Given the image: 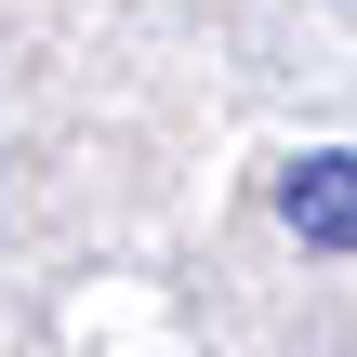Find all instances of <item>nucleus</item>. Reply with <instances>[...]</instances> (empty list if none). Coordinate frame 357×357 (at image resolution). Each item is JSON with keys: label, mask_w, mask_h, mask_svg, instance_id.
<instances>
[{"label": "nucleus", "mask_w": 357, "mask_h": 357, "mask_svg": "<svg viewBox=\"0 0 357 357\" xmlns=\"http://www.w3.org/2000/svg\"><path fill=\"white\" fill-rule=\"evenodd\" d=\"M278 225H291L305 252H357V146L291 159V185H278Z\"/></svg>", "instance_id": "1"}]
</instances>
